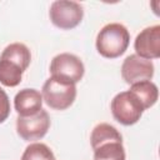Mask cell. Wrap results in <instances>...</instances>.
Returning <instances> with one entry per match:
<instances>
[{
	"label": "cell",
	"mask_w": 160,
	"mask_h": 160,
	"mask_svg": "<svg viewBox=\"0 0 160 160\" xmlns=\"http://www.w3.org/2000/svg\"><path fill=\"white\" fill-rule=\"evenodd\" d=\"M30 61L31 52L25 44H9L0 55V82L8 88L18 86Z\"/></svg>",
	"instance_id": "6da1fadb"
},
{
	"label": "cell",
	"mask_w": 160,
	"mask_h": 160,
	"mask_svg": "<svg viewBox=\"0 0 160 160\" xmlns=\"http://www.w3.org/2000/svg\"><path fill=\"white\" fill-rule=\"evenodd\" d=\"M94 160H125L122 136L119 130L108 124H98L90 134Z\"/></svg>",
	"instance_id": "7a4b0ae2"
},
{
	"label": "cell",
	"mask_w": 160,
	"mask_h": 160,
	"mask_svg": "<svg viewBox=\"0 0 160 160\" xmlns=\"http://www.w3.org/2000/svg\"><path fill=\"white\" fill-rule=\"evenodd\" d=\"M130 44L129 30L119 22H110L101 28L96 36V50L106 59L121 56Z\"/></svg>",
	"instance_id": "3957f363"
},
{
	"label": "cell",
	"mask_w": 160,
	"mask_h": 160,
	"mask_svg": "<svg viewBox=\"0 0 160 160\" xmlns=\"http://www.w3.org/2000/svg\"><path fill=\"white\" fill-rule=\"evenodd\" d=\"M42 101L52 110H66L76 99V85L50 76L41 89Z\"/></svg>",
	"instance_id": "277c9868"
},
{
	"label": "cell",
	"mask_w": 160,
	"mask_h": 160,
	"mask_svg": "<svg viewBox=\"0 0 160 160\" xmlns=\"http://www.w3.org/2000/svg\"><path fill=\"white\" fill-rule=\"evenodd\" d=\"M114 119L124 126L136 124L145 111L141 101L130 90L116 94L110 104Z\"/></svg>",
	"instance_id": "5b68a950"
},
{
	"label": "cell",
	"mask_w": 160,
	"mask_h": 160,
	"mask_svg": "<svg viewBox=\"0 0 160 160\" xmlns=\"http://www.w3.org/2000/svg\"><path fill=\"white\" fill-rule=\"evenodd\" d=\"M49 18L56 28L61 30H71L82 21L84 9L81 4L76 1L58 0L50 5Z\"/></svg>",
	"instance_id": "8992f818"
},
{
	"label": "cell",
	"mask_w": 160,
	"mask_h": 160,
	"mask_svg": "<svg viewBox=\"0 0 160 160\" xmlns=\"http://www.w3.org/2000/svg\"><path fill=\"white\" fill-rule=\"evenodd\" d=\"M50 74L52 78L76 85L85 74V66L79 56L70 52H61L52 58Z\"/></svg>",
	"instance_id": "52a82bcc"
},
{
	"label": "cell",
	"mask_w": 160,
	"mask_h": 160,
	"mask_svg": "<svg viewBox=\"0 0 160 160\" xmlns=\"http://www.w3.org/2000/svg\"><path fill=\"white\" fill-rule=\"evenodd\" d=\"M50 128V116L46 110L30 116H18L16 132L25 141H36L42 139Z\"/></svg>",
	"instance_id": "ba28073f"
},
{
	"label": "cell",
	"mask_w": 160,
	"mask_h": 160,
	"mask_svg": "<svg viewBox=\"0 0 160 160\" xmlns=\"http://www.w3.org/2000/svg\"><path fill=\"white\" fill-rule=\"evenodd\" d=\"M154 64L151 60L142 59L136 54H131L125 58L121 65V76L129 85L151 80L154 76Z\"/></svg>",
	"instance_id": "9c48e42d"
},
{
	"label": "cell",
	"mask_w": 160,
	"mask_h": 160,
	"mask_svg": "<svg viewBox=\"0 0 160 160\" xmlns=\"http://www.w3.org/2000/svg\"><path fill=\"white\" fill-rule=\"evenodd\" d=\"M135 54L142 59L160 58V25L148 26L141 30L134 41Z\"/></svg>",
	"instance_id": "30bf717a"
},
{
	"label": "cell",
	"mask_w": 160,
	"mask_h": 160,
	"mask_svg": "<svg viewBox=\"0 0 160 160\" xmlns=\"http://www.w3.org/2000/svg\"><path fill=\"white\" fill-rule=\"evenodd\" d=\"M14 108L18 116H30L42 109V95L36 89H21L14 98Z\"/></svg>",
	"instance_id": "8fae6325"
},
{
	"label": "cell",
	"mask_w": 160,
	"mask_h": 160,
	"mask_svg": "<svg viewBox=\"0 0 160 160\" xmlns=\"http://www.w3.org/2000/svg\"><path fill=\"white\" fill-rule=\"evenodd\" d=\"M129 90L132 94L136 95V98L141 101V104H142L145 110H148L151 106H154L156 104V101H158V98H159L158 86L151 80H146V81H140V82L132 84V85H130Z\"/></svg>",
	"instance_id": "7c38bea8"
},
{
	"label": "cell",
	"mask_w": 160,
	"mask_h": 160,
	"mask_svg": "<svg viewBox=\"0 0 160 160\" xmlns=\"http://www.w3.org/2000/svg\"><path fill=\"white\" fill-rule=\"evenodd\" d=\"M20 160H55V156L46 144L32 142L26 146Z\"/></svg>",
	"instance_id": "4fadbf2b"
},
{
	"label": "cell",
	"mask_w": 160,
	"mask_h": 160,
	"mask_svg": "<svg viewBox=\"0 0 160 160\" xmlns=\"http://www.w3.org/2000/svg\"><path fill=\"white\" fill-rule=\"evenodd\" d=\"M10 115V99L5 90L0 86V124H2Z\"/></svg>",
	"instance_id": "5bb4252c"
}]
</instances>
